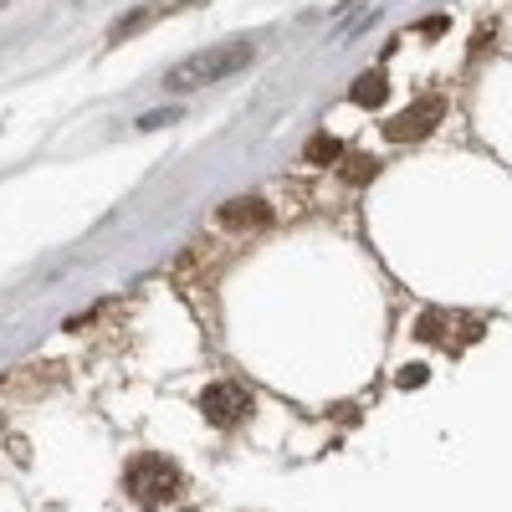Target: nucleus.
<instances>
[{
    "label": "nucleus",
    "mask_w": 512,
    "mask_h": 512,
    "mask_svg": "<svg viewBox=\"0 0 512 512\" xmlns=\"http://www.w3.org/2000/svg\"><path fill=\"white\" fill-rule=\"evenodd\" d=\"M246 62H251V41H226V47H210V52L190 57L185 67H169V72H164V88H169V93L210 88V82H221V77L241 72Z\"/></svg>",
    "instance_id": "f257e3e1"
},
{
    "label": "nucleus",
    "mask_w": 512,
    "mask_h": 512,
    "mask_svg": "<svg viewBox=\"0 0 512 512\" xmlns=\"http://www.w3.org/2000/svg\"><path fill=\"white\" fill-rule=\"evenodd\" d=\"M128 492H134L139 502H169L180 492V472H175V461H164V456H139L134 466H128Z\"/></svg>",
    "instance_id": "f03ea898"
},
{
    "label": "nucleus",
    "mask_w": 512,
    "mask_h": 512,
    "mask_svg": "<svg viewBox=\"0 0 512 512\" xmlns=\"http://www.w3.org/2000/svg\"><path fill=\"white\" fill-rule=\"evenodd\" d=\"M200 410H205L210 425H226V431H231V425H241V420L251 415V395L241 390V384L221 379V384H210V390H205Z\"/></svg>",
    "instance_id": "7ed1b4c3"
},
{
    "label": "nucleus",
    "mask_w": 512,
    "mask_h": 512,
    "mask_svg": "<svg viewBox=\"0 0 512 512\" xmlns=\"http://www.w3.org/2000/svg\"><path fill=\"white\" fill-rule=\"evenodd\" d=\"M436 118H441V98H415V108L410 113H400V118H390V144H415L425 128H436Z\"/></svg>",
    "instance_id": "20e7f679"
},
{
    "label": "nucleus",
    "mask_w": 512,
    "mask_h": 512,
    "mask_svg": "<svg viewBox=\"0 0 512 512\" xmlns=\"http://www.w3.org/2000/svg\"><path fill=\"white\" fill-rule=\"evenodd\" d=\"M216 221L231 226V231H262V226H272V210H267V200L241 195V200H226V205L216 210Z\"/></svg>",
    "instance_id": "39448f33"
},
{
    "label": "nucleus",
    "mask_w": 512,
    "mask_h": 512,
    "mask_svg": "<svg viewBox=\"0 0 512 512\" xmlns=\"http://www.w3.org/2000/svg\"><path fill=\"white\" fill-rule=\"evenodd\" d=\"M349 98H354V103H364V108L390 103V77H384L379 67H374V72H364V77L354 82V88H349Z\"/></svg>",
    "instance_id": "423d86ee"
},
{
    "label": "nucleus",
    "mask_w": 512,
    "mask_h": 512,
    "mask_svg": "<svg viewBox=\"0 0 512 512\" xmlns=\"http://www.w3.org/2000/svg\"><path fill=\"white\" fill-rule=\"evenodd\" d=\"M159 11H164V6H139V11H128V16H123V21L113 26V36H108V41H123V36H134V31H139V26H149V21H154Z\"/></svg>",
    "instance_id": "0eeeda50"
},
{
    "label": "nucleus",
    "mask_w": 512,
    "mask_h": 512,
    "mask_svg": "<svg viewBox=\"0 0 512 512\" xmlns=\"http://www.w3.org/2000/svg\"><path fill=\"white\" fill-rule=\"evenodd\" d=\"M338 154H344V144H338L333 134H318V139L308 144V159H313V164H333Z\"/></svg>",
    "instance_id": "6e6552de"
},
{
    "label": "nucleus",
    "mask_w": 512,
    "mask_h": 512,
    "mask_svg": "<svg viewBox=\"0 0 512 512\" xmlns=\"http://www.w3.org/2000/svg\"><path fill=\"white\" fill-rule=\"evenodd\" d=\"M180 113H185L180 103H175V108H159V113H144V118H139V128H164V123H175Z\"/></svg>",
    "instance_id": "1a4fd4ad"
},
{
    "label": "nucleus",
    "mask_w": 512,
    "mask_h": 512,
    "mask_svg": "<svg viewBox=\"0 0 512 512\" xmlns=\"http://www.w3.org/2000/svg\"><path fill=\"white\" fill-rule=\"evenodd\" d=\"M420 31H425V36H441V31H446V16H431V21H420Z\"/></svg>",
    "instance_id": "9d476101"
},
{
    "label": "nucleus",
    "mask_w": 512,
    "mask_h": 512,
    "mask_svg": "<svg viewBox=\"0 0 512 512\" xmlns=\"http://www.w3.org/2000/svg\"><path fill=\"white\" fill-rule=\"evenodd\" d=\"M420 379H425V369H420V364H410V369L400 374V384H420Z\"/></svg>",
    "instance_id": "9b49d317"
}]
</instances>
